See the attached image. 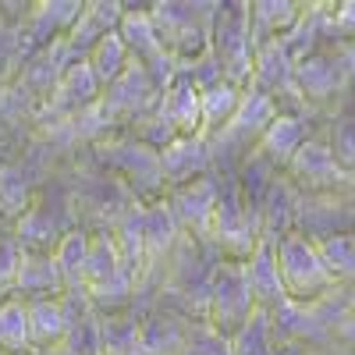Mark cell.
Returning <instances> with one entry per match:
<instances>
[{
	"mask_svg": "<svg viewBox=\"0 0 355 355\" xmlns=\"http://www.w3.org/2000/svg\"><path fill=\"white\" fill-rule=\"evenodd\" d=\"M274 256H277V277L284 288V299L295 306H316L334 291V277L327 274L316 242L306 239L299 231H288L284 239L274 242Z\"/></svg>",
	"mask_w": 355,
	"mask_h": 355,
	"instance_id": "obj_1",
	"label": "cell"
},
{
	"mask_svg": "<svg viewBox=\"0 0 355 355\" xmlns=\"http://www.w3.org/2000/svg\"><path fill=\"white\" fill-rule=\"evenodd\" d=\"M93 157L103 171L121 174V182L135 192V199L142 206L167 196L164 174H160V153L153 150V146L139 142L135 135H110V139L96 142Z\"/></svg>",
	"mask_w": 355,
	"mask_h": 355,
	"instance_id": "obj_2",
	"label": "cell"
},
{
	"mask_svg": "<svg viewBox=\"0 0 355 355\" xmlns=\"http://www.w3.org/2000/svg\"><path fill=\"white\" fill-rule=\"evenodd\" d=\"M259 239H263V217L242 199L239 178L224 174L220 192H217L214 224H210V245L231 263H245L252 256V249L259 245Z\"/></svg>",
	"mask_w": 355,
	"mask_h": 355,
	"instance_id": "obj_3",
	"label": "cell"
},
{
	"mask_svg": "<svg viewBox=\"0 0 355 355\" xmlns=\"http://www.w3.org/2000/svg\"><path fill=\"white\" fill-rule=\"evenodd\" d=\"M214 11H217V4H189V0H160V4H150L157 36L178 64L196 61V57H202L210 50Z\"/></svg>",
	"mask_w": 355,
	"mask_h": 355,
	"instance_id": "obj_4",
	"label": "cell"
},
{
	"mask_svg": "<svg viewBox=\"0 0 355 355\" xmlns=\"http://www.w3.org/2000/svg\"><path fill=\"white\" fill-rule=\"evenodd\" d=\"M256 299L249 291V281H245V266L242 263H231V259H220L210 274V284H206V302H202V323L210 331H217L220 338H234L245 320L256 313Z\"/></svg>",
	"mask_w": 355,
	"mask_h": 355,
	"instance_id": "obj_5",
	"label": "cell"
},
{
	"mask_svg": "<svg viewBox=\"0 0 355 355\" xmlns=\"http://www.w3.org/2000/svg\"><path fill=\"white\" fill-rule=\"evenodd\" d=\"M210 53L220 64L224 82L245 89L252 75V33H249V4H217L210 21Z\"/></svg>",
	"mask_w": 355,
	"mask_h": 355,
	"instance_id": "obj_6",
	"label": "cell"
},
{
	"mask_svg": "<svg viewBox=\"0 0 355 355\" xmlns=\"http://www.w3.org/2000/svg\"><path fill=\"white\" fill-rule=\"evenodd\" d=\"M157 100H160V89L153 85V78L146 75L142 64L132 61L121 75H117V78L103 89L96 103H100L103 117L110 121V128L121 135V128L139 125L142 117L157 107Z\"/></svg>",
	"mask_w": 355,
	"mask_h": 355,
	"instance_id": "obj_7",
	"label": "cell"
},
{
	"mask_svg": "<svg viewBox=\"0 0 355 355\" xmlns=\"http://www.w3.org/2000/svg\"><path fill=\"white\" fill-rule=\"evenodd\" d=\"M117 36L125 40L132 61L146 68V75L153 78V85L164 89L174 82L178 75V61L164 50L160 36H157V25L150 18V8H135V4H125V15H121V25H117Z\"/></svg>",
	"mask_w": 355,
	"mask_h": 355,
	"instance_id": "obj_8",
	"label": "cell"
},
{
	"mask_svg": "<svg viewBox=\"0 0 355 355\" xmlns=\"http://www.w3.org/2000/svg\"><path fill=\"white\" fill-rule=\"evenodd\" d=\"M100 93H103V85L96 82L93 68H89L85 61H78V64H71L61 75V82L53 85V93L43 103H36L33 121L40 128H64V125L75 121L85 107H93L100 100Z\"/></svg>",
	"mask_w": 355,
	"mask_h": 355,
	"instance_id": "obj_9",
	"label": "cell"
},
{
	"mask_svg": "<svg viewBox=\"0 0 355 355\" xmlns=\"http://www.w3.org/2000/svg\"><path fill=\"white\" fill-rule=\"evenodd\" d=\"M217 192H220V174H202L192 185H182L167 192V206L171 217L178 224V231H192V239L210 245V224H214V210H217Z\"/></svg>",
	"mask_w": 355,
	"mask_h": 355,
	"instance_id": "obj_10",
	"label": "cell"
},
{
	"mask_svg": "<svg viewBox=\"0 0 355 355\" xmlns=\"http://www.w3.org/2000/svg\"><path fill=\"white\" fill-rule=\"evenodd\" d=\"M82 15V0H43V4H28V15L18 25V46L21 53H36L71 33V25Z\"/></svg>",
	"mask_w": 355,
	"mask_h": 355,
	"instance_id": "obj_11",
	"label": "cell"
},
{
	"mask_svg": "<svg viewBox=\"0 0 355 355\" xmlns=\"http://www.w3.org/2000/svg\"><path fill=\"white\" fill-rule=\"evenodd\" d=\"M284 171L306 192H338L352 182V174H345V167L334 160L327 139H306Z\"/></svg>",
	"mask_w": 355,
	"mask_h": 355,
	"instance_id": "obj_12",
	"label": "cell"
},
{
	"mask_svg": "<svg viewBox=\"0 0 355 355\" xmlns=\"http://www.w3.org/2000/svg\"><path fill=\"white\" fill-rule=\"evenodd\" d=\"M245 89L270 96L277 103V110H281L284 100L302 103L299 89H295V61L288 57V50L281 46V40H270V43L256 46V53H252V75H249Z\"/></svg>",
	"mask_w": 355,
	"mask_h": 355,
	"instance_id": "obj_13",
	"label": "cell"
},
{
	"mask_svg": "<svg viewBox=\"0 0 355 355\" xmlns=\"http://www.w3.org/2000/svg\"><path fill=\"white\" fill-rule=\"evenodd\" d=\"M160 174H164L167 192L182 189V185H192L202 174H214L206 135H178L174 142H167L160 150Z\"/></svg>",
	"mask_w": 355,
	"mask_h": 355,
	"instance_id": "obj_14",
	"label": "cell"
},
{
	"mask_svg": "<svg viewBox=\"0 0 355 355\" xmlns=\"http://www.w3.org/2000/svg\"><path fill=\"white\" fill-rule=\"evenodd\" d=\"M68 231H71V224H68L64 210L57 202H50V199H36L33 210L11 227L21 252H46V256H53L57 242H61Z\"/></svg>",
	"mask_w": 355,
	"mask_h": 355,
	"instance_id": "obj_15",
	"label": "cell"
},
{
	"mask_svg": "<svg viewBox=\"0 0 355 355\" xmlns=\"http://www.w3.org/2000/svg\"><path fill=\"white\" fill-rule=\"evenodd\" d=\"M121 15H125V4L121 0H93V4H82V15L78 21L71 25V33L64 36V46H68V57L78 64L89 57L107 33H117L121 25Z\"/></svg>",
	"mask_w": 355,
	"mask_h": 355,
	"instance_id": "obj_16",
	"label": "cell"
},
{
	"mask_svg": "<svg viewBox=\"0 0 355 355\" xmlns=\"http://www.w3.org/2000/svg\"><path fill=\"white\" fill-rule=\"evenodd\" d=\"M348 82L345 68H341V57L338 50H316L313 57L295 64V89H299L302 100H313V103H323L338 96V89Z\"/></svg>",
	"mask_w": 355,
	"mask_h": 355,
	"instance_id": "obj_17",
	"label": "cell"
},
{
	"mask_svg": "<svg viewBox=\"0 0 355 355\" xmlns=\"http://www.w3.org/2000/svg\"><path fill=\"white\" fill-rule=\"evenodd\" d=\"M68 291L61 270H57L53 256L46 252H21V266H18V277H15V299L18 302H50V299H61Z\"/></svg>",
	"mask_w": 355,
	"mask_h": 355,
	"instance_id": "obj_18",
	"label": "cell"
},
{
	"mask_svg": "<svg viewBox=\"0 0 355 355\" xmlns=\"http://www.w3.org/2000/svg\"><path fill=\"white\" fill-rule=\"evenodd\" d=\"M178 234H182V231H178V224L171 217L167 199H157V202H146L142 206V249H146L142 281L171 256V249L178 245ZM142 281H139V288H142Z\"/></svg>",
	"mask_w": 355,
	"mask_h": 355,
	"instance_id": "obj_19",
	"label": "cell"
},
{
	"mask_svg": "<svg viewBox=\"0 0 355 355\" xmlns=\"http://www.w3.org/2000/svg\"><path fill=\"white\" fill-rule=\"evenodd\" d=\"M306 117L299 114H277L270 125H266V132L259 135L256 142V157H263L266 164H270L274 171H284L291 164V157L299 153V146L306 142Z\"/></svg>",
	"mask_w": 355,
	"mask_h": 355,
	"instance_id": "obj_20",
	"label": "cell"
},
{
	"mask_svg": "<svg viewBox=\"0 0 355 355\" xmlns=\"http://www.w3.org/2000/svg\"><path fill=\"white\" fill-rule=\"evenodd\" d=\"M242 266H245V281H249V291L259 309H277L281 302H288L281 277H277V256H274L270 239H259V245L252 249V256Z\"/></svg>",
	"mask_w": 355,
	"mask_h": 355,
	"instance_id": "obj_21",
	"label": "cell"
},
{
	"mask_svg": "<svg viewBox=\"0 0 355 355\" xmlns=\"http://www.w3.org/2000/svg\"><path fill=\"white\" fill-rule=\"evenodd\" d=\"M36 202V178L25 164H0V224L15 227Z\"/></svg>",
	"mask_w": 355,
	"mask_h": 355,
	"instance_id": "obj_22",
	"label": "cell"
},
{
	"mask_svg": "<svg viewBox=\"0 0 355 355\" xmlns=\"http://www.w3.org/2000/svg\"><path fill=\"white\" fill-rule=\"evenodd\" d=\"M68 331H71V323H68V313H64L61 299L28 302V341H33V355L36 352L53 355L64 345Z\"/></svg>",
	"mask_w": 355,
	"mask_h": 355,
	"instance_id": "obj_23",
	"label": "cell"
},
{
	"mask_svg": "<svg viewBox=\"0 0 355 355\" xmlns=\"http://www.w3.org/2000/svg\"><path fill=\"white\" fill-rule=\"evenodd\" d=\"M306 4H295V0H256L249 4V33H252V43H270V40H281L288 36V28L299 21Z\"/></svg>",
	"mask_w": 355,
	"mask_h": 355,
	"instance_id": "obj_24",
	"label": "cell"
},
{
	"mask_svg": "<svg viewBox=\"0 0 355 355\" xmlns=\"http://www.w3.org/2000/svg\"><path fill=\"white\" fill-rule=\"evenodd\" d=\"M189 341V323L171 313H153L139 320V345L142 355H182Z\"/></svg>",
	"mask_w": 355,
	"mask_h": 355,
	"instance_id": "obj_25",
	"label": "cell"
},
{
	"mask_svg": "<svg viewBox=\"0 0 355 355\" xmlns=\"http://www.w3.org/2000/svg\"><path fill=\"white\" fill-rule=\"evenodd\" d=\"M110 239L121 256V266L135 277V284L142 281V266H146V249H142V202H132L121 210V217L114 220Z\"/></svg>",
	"mask_w": 355,
	"mask_h": 355,
	"instance_id": "obj_26",
	"label": "cell"
},
{
	"mask_svg": "<svg viewBox=\"0 0 355 355\" xmlns=\"http://www.w3.org/2000/svg\"><path fill=\"white\" fill-rule=\"evenodd\" d=\"M242 93L245 89L231 85V82H217V85L206 89V93H199V135H206V139L217 135L234 117V110H239Z\"/></svg>",
	"mask_w": 355,
	"mask_h": 355,
	"instance_id": "obj_27",
	"label": "cell"
},
{
	"mask_svg": "<svg viewBox=\"0 0 355 355\" xmlns=\"http://www.w3.org/2000/svg\"><path fill=\"white\" fill-rule=\"evenodd\" d=\"M100 355H142L135 313H103L100 316Z\"/></svg>",
	"mask_w": 355,
	"mask_h": 355,
	"instance_id": "obj_28",
	"label": "cell"
},
{
	"mask_svg": "<svg viewBox=\"0 0 355 355\" xmlns=\"http://www.w3.org/2000/svg\"><path fill=\"white\" fill-rule=\"evenodd\" d=\"M0 355H33V341H28V306L18 299L0 302Z\"/></svg>",
	"mask_w": 355,
	"mask_h": 355,
	"instance_id": "obj_29",
	"label": "cell"
},
{
	"mask_svg": "<svg viewBox=\"0 0 355 355\" xmlns=\"http://www.w3.org/2000/svg\"><path fill=\"white\" fill-rule=\"evenodd\" d=\"M85 64L93 68V75H96V82L107 89L117 75H121L128 64H132V53H128V46H125V40L117 36V33H107L93 50H89V57H85Z\"/></svg>",
	"mask_w": 355,
	"mask_h": 355,
	"instance_id": "obj_30",
	"label": "cell"
},
{
	"mask_svg": "<svg viewBox=\"0 0 355 355\" xmlns=\"http://www.w3.org/2000/svg\"><path fill=\"white\" fill-rule=\"evenodd\" d=\"M89 239H93V234L85 227H71L53 249V263H57V270H61L68 291H82V266H85Z\"/></svg>",
	"mask_w": 355,
	"mask_h": 355,
	"instance_id": "obj_31",
	"label": "cell"
},
{
	"mask_svg": "<svg viewBox=\"0 0 355 355\" xmlns=\"http://www.w3.org/2000/svg\"><path fill=\"white\" fill-rule=\"evenodd\" d=\"M231 355H277V338H274L270 309H256L245 320V327L231 338Z\"/></svg>",
	"mask_w": 355,
	"mask_h": 355,
	"instance_id": "obj_32",
	"label": "cell"
},
{
	"mask_svg": "<svg viewBox=\"0 0 355 355\" xmlns=\"http://www.w3.org/2000/svg\"><path fill=\"white\" fill-rule=\"evenodd\" d=\"M316 252L323 266H327V274L334 277V284L355 277V234H345V231L327 234V239L316 242Z\"/></svg>",
	"mask_w": 355,
	"mask_h": 355,
	"instance_id": "obj_33",
	"label": "cell"
},
{
	"mask_svg": "<svg viewBox=\"0 0 355 355\" xmlns=\"http://www.w3.org/2000/svg\"><path fill=\"white\" fill-rule=\"evenodd\" d=\"M182 355H231V341L199 320V323H189V341Z\"/></svg>",
	"mask_w": 355,
	"mask_h": 355,
	"instance_id": "obj_34",
	"label": "cell"
},
{
	"mask_svg": "<svg viewBox=\"0 0 355 355\" xmlns=\"http://www.w3.org/2000/svg\"><path fill=\"white\" fill-rule=\"evenodd\" d=\"M21 266V245L15 242V234L0 239V302L15 299V277Z\"/></svg>",
	"mask_w": 355,
	"mask_h": 355,
	"instance_id": "obj_35",
	"label": "cell"
},
{
	"mask_svg": "<svg viewBox=\"0 0 355 355\" xmlns=\"http://www.w3.org/2000/svg\"><path fill=\"white\" fill-rule=\"evenodd\" d=\"M21 64H25V53L18 46V28H11L8 36H0V89H8L18 78Z\"/></svg>",
	"mask_w": 355,
	"mask_h": 355,
	"instance_id": "obj_36",
	"label": "cell"
},
{
	"mask_svg": "<svg viewBox=\"0 0 355 355\" xmlns=\"http://www.w3.org/2000/svg\"><path fill=\"white\" fill-rule=\"evenodd\" d=\"M331 153L345 167V174H355V121H341L334 139H331Z\"/></svg>",
	"mask_w": 355,
	"mask_h": 355,
	"instance_id": "obj_37",
	"label": "cell"
},
{
	"mask_svg": "<svg viewBox=\"0 0 355 355\" xmlns=\"http://www.w3.org/2000/svg\"><path fill=\"white\" fill-rule=\"evenodd\" d=\"M331 33L345 40V46H355V0H345L331 11Z\"/></svg>",
	"mask_w": 355,
	"mask_h": 355,
	"instance_id": "obj_38",
	"label": "cell"
},
{
	"mask_svg": "<svg viewBox=\"0 0 355 355\" xmlns=\"http://www.w3.org/2000/svg\"><path fill=\"white\" fill-rule=\"evenodd\" d=\"M4 234H11V227H8V224H0V239H4Z\"/></svg>",
	"mask_w": 355,
	"mask_h": 355,
	"instance_id": "obj_39",
	"label": "cell"
},
{
	"mask_svg": "<svg viewBox=\"0 0 355 355\" xmlns=\"http://www.w3.org/2000/svg\"><path fill=\"white\" fill-rule=\"evenodd\" d=\"M0 164H4V160H0Z\"/></svg>",
	"mask_w": 355,
	"mask_h": 355,
	"instance_id": "obj_40",
	"label": "cell"
}]
</instances>
